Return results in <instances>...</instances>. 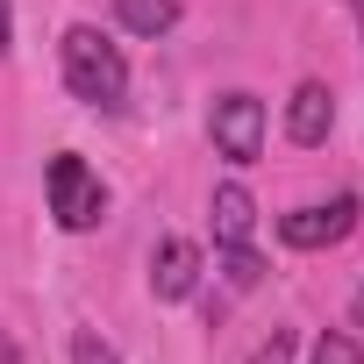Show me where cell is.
<instances>
[{
  "mask_svg": "<svg viewBox=\"0 0 364 364\" xmlns=\"http://www.w3.org/2000/svg\"><path fill=\"white\" fill-rule=\"evenodd\" d=\"M58 65H65V93L79 107H100V114H122L129 107V58L93 22H72L58 36Z\"/></svg>",
  "mask_w": 364,
  "mask_h": 364,
  "instance_id": "6da1fadb",
  "label": "cell"
},
{
  "mask_svg": "<svg viewBox=\"0 0 364 364\" xmlns=\"http://www.w3.org/2000/svg\"><path fill=\"white\" fill-rule=\"evenodd\" d=\"M43 193H50V222L65 236H86L107 222V186H100V171L79 157V150H58L50 171H43Z\"/></svg>",
  "mask_w": 364,
  "mask_h": 364,
  "instance_id": "7a4b0ae2",
  "label": "cell"
},
{
  "mask_svg": "<svg viewBox=\"0 0 364 364\" xmlns=\"http://www.w3.org/2000/svg\"><path fill=\"white\" fill-rule=\"evenodd\" d=\"M208 136H215V150L229 157V164H257L264 157V100L257 93H222L215 100V114H208Z\"/></svg>",
  "mask_w": 364,
  "mask_h": 364,
  "instance_id": "3957f363",
  "label": "cell"
},
{
  "mask_svg": "<svg viewBox=\"0 0 364 364\" xmlns=\"http://www.w3.org/2000/svg\"><path fill=\"white\" fill-rule=\"evenodd\" d=\"M357 229V193H336V200H314V208H293L279 215V243L286 250H328Z\"/></svg>",
  "mask_w": 364,
  "mask_h": 364,
  "instance_id": "277c9868",
  "label": "cell"
},
{
  "mask_svg": "<svg viewBox=\"0 0 364 364\" xmlns=\"http://www.w3.org/2000/svg\"><path fill=\"white\" fill-rule=\"evenodd\" d=\"M328 129H336V93L321 79H300L293 100H286V136L300 150H314V143H328Z\"/></svg>",
  "mask_w": 364,
  "mask_h": 364,
  "instance_id": "5b68a950",
  "label": "cell"
},
{
  "mask_svg": "<svg viewBox=\"0 0 364 364\" xmlns=\"http://www.w3.org/2000/svg\"><path fill=\"white\" fill-rule=\"evenodd\" d=\"M200 286V250L186 243V236H164L157 250H150V293L157 300H186Z\"/></svg>",
  "mask_w": 364,
  "mask_h": 364,
  "instance_id": "8992f818",
  "label": "cell"
},
{
  "mask_svg": "<svg viewBox=\"0 0 364 364\" xmlns=\"http://www.w3.org/2000/svg\"><path fill=\"white\" fill-rule=\"evenodd\" d=\"M208 222H215V250L250 243V236H257V200L229 178V186H215V200H208Z\"/></svg>",
  "mask_w": 364,
  "mask_h": 364,
  "instance_id": "52a82bcc",
  "label": "cell"
},
{
  "mask_svg": "<svg viewBox=\"0 0 364 364\" xmlns=\"http://www.w3.org/2000/svg\"><path fill=\"white\" fill-rule=\"evenodd\" d=\"M114 22L129 36H164L178 29V0H114Z\"/></svg>",
  "mask_w": 364,
  "mask_h": 364,
  "instance_id": "ba28073f",
  "label": "cell"
},
{
  "mask_svg": "<svg viewBox=\"0 0 364 364\" xmlns=\"http://www.w3.org/2000/svg\"><path fill=\"white\" fill-rule=\"evenodd\" d=\"M307 364H364V343H357L350 328H321L314 350H307Z\"/></svg>",
  "mask_w": 364,
  "mask_h": 364,
  "instance_id": "9c48e42d",
  "label": "cell"
},
{
  "mask_svg": "<svg viewBox=\"0 0 364 364\" xmlns=\"http://www.w3.org/2000/svg\"><path fill=\"white\" fill-rule=\"evenodd\" d=\"M222 272H229V286H236V293L264 286V257H257L250 243H229V250H222Z\"/></svg>",
  "mask_w": 364,
  "mask_h": 364,
  "instance_id": "30bf717a",
  "label": "cell"
},
{
  "mask_svg": "<svg viewBox=\"0 0 364 364\" xmlns=\"http://www.w3.org/2000/svg\"><path fill=\"white\" fill-rule=\"evenodd\" d=\"M72 364H122V357H114V343H107L100 328H79V336H72Z\"/></svg>",
  "mask_w": 364,
  "mask_h": 364,
  "instance_id": "8fae6325",
  "label": "cell"
},
{
  "mask_svg": "<svg viewBox=\"0 0 364 364\" xmlns=\"http://www.w3.org/2000/svg\"><path fill=\"white\" fill-rule=\"evenodd\" d=\"M250 364H293V336L286 328H272V343H257V357Z\"/></svg>",
  "mask_w": 364,
  "mask_h": 364,
  "instance_id": "7c38bea8",
  "label": "cell"
},
{
  "mask_svg": "<svg viewBox=\"0 0 364 364\" xmlns=\"http://www.w3.org/2000/svg\"><path fill=\"white\" fill-rule=\"evenodd\" d=\"M15 50V0H0V58Z\"/></svg>",
  "mask_w": 364,
  "mask_h": 364,
  "instance_id": "4fadbf2b",
  "label": "cell"
},
{
  "mask_svg": "<svg viewBox=\"0 0 364 364\" xmlns=\"http://www.w3.org/2000/svg\"><path fill=\"white\" fill-rule=\"evenodd\" d=\"M0 364H22V350H15V336L0 328Z\"/></svg>",
  "mask_w": 364,
  "mask_h": 364,
  "instance_id": "5bb4252c",
  "label": "cell"
},
{
  "mask_svg": "<svg viewBox=\"0 0 364 364\" xmlns=\"http://www.w3.org/2000/svg\"><path fill=\"white\" fill-rule=\"evenodd\" d=\"M350 321H357V328H364V293H357V307H350Z\"/></svg>",
  "mask_w": 364,
  "mask_h": 364,
  "instance_id": "9a60e30c",
  "label": "cell"
},
{
  "mask_svg": "<svg viewBox=\"0 0 364 364\" xmlns=\"http://www.w3.org/2000/svg\"><path fill=\"white\" fill-rule=\"evenodd\" d=\"M357 22H364V0H357Z\"/></svg>",
  "mask_w": 364,
  "mask_h": 364,
  "instance_id": "2e32d148",
  "label": "cell"
}]
</instances>
